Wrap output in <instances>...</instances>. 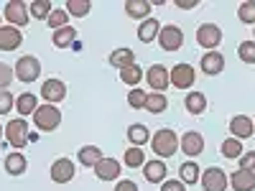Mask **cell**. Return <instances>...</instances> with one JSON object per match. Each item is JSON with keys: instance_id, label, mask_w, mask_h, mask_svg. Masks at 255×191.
I'll return each mask as SVG.
<instances>
[{"instance_id": "d4e9b609", "label": "cell", "mask_w": 255, "mask_h": 191, "mask_svg": "<svg viewBox=\"0 0 255 191\" xmlns=\"http://www.w3.org/2000/svg\"><path fill=\"white\" fill-rule=\"evenodd\" d=\"M36 107H38V99H36L33 92H23V95H18V97H15V110L20 112V117L33 115Z\"/></svg>"}, {"instance_id": "ab89813d", "label": "cell", "mask_w": 255, "mask_h": 191, "mask_svg": "<svg viewBox=\"0 0 255 191\" xmlns=\"http://www.w3.org/2000/svg\"><path fill=\"white\" fill-rule=\"evenodd\" d=\"M13 107H15V97L8 90H3L0 92V115H8Z\"/></svg>"}, {"instance_id": "4fadbf2b", "label": "cell", "mask_w": 255, "mask_h": 191, "mask_svg": "<svg viewBox=\"0 0 255 191\" xmlns=\"http://www.w3.org/2000/svg\"><path fill=\"white\" fill-rule=\"evenodd\" d=\"M227 181H230V189L235 191H255V171H248V168L232 171Z\"/></svg>"}, {"instance_id": "f1b7e54d", "label": "cell", "mask_w": 255, "mask_h": 191, "mask_svg": "<svg viewBox=\"0 0 255 191\" xmlns=\"http://www.w3.org/2000/svg\"><path fill=\"white\" fill-rule=\"evenodd\" d=\"M179 176H181V181L184 184H197L199 181V176H202V171H199V166L194 163V161H186V163H181V168H179Z\"/></svg>"}, {"instance_id": "d6986e66", "label": "cell", "mask_w": 255, "mask_h": 191, "mask_svg": "<svg viewBox=\"0 0 255 191\" xmlns=\"http://www.w3.org/2000/svg\"><path fill=\"white\" fill-rule=\"evenodd\" d=\"M3 166H5V174H10V176H23L26 168H28V161H26L23 153L15 151V153H8V156H5Z\"/></svg>"}, {"instance_id": "9a60e30c", "label": "cell", "mask_w": 255, "mask_h": 191, "mask_svg": "<svg viewBox=\"0 0 255 191\" xmlns=\"http://www.w3.org/2000/svg\"><path fill=\"white\" fill-rule=\"evenodd\" d=\"M23 44V33L15 26H3L0 28V51H15Z\"/></svg>"}, {"instance_id": "60d3db41", "label": "cell", "mask_w": 255, "mask_h": 191, "mask_svg": "<svg viewBox=\"0 0 255 191\" xmlns=\"http://www.w3.org/2000/svg\"><path fill=\"white\" fill-rule=\"evenodd\" d=\"M13 77H15V72L8 67V64H3V61H0V92H3V90H8V84L13 82Z\"/></svg>"}, {"instance_id": "bcb514c9", "label": "cell", "mask_w": 255, "mask_h": 191, "mask_svg": "<svg viewBox=\"0 0 255 191\" xmlns=\"http://www.w3.org/2000/svg\"><path fill=\"white\" fill-rule=\"evenodd\" d=\"M3 133H5V130H3V125H0V138H3Z\"/></svg>"}, {"instance_id": "ac0fdd59", "label": "cell", "mask_w": 255, "mask_h": 191, "mask_svg": "<svg viewBox=\"0 0 255 191\" xmlns=\"http://www.w3.org/2000/svg\"><path fill=\"white\" fill-rule=\"evenodd\" d=\"M199 64H202V72H204L207 77H217V74L225 72V56H222L220 51H207Z\"/></svg>"}, {"instance_id": "83f0119b", "label": "cell", "mask_w": 255, "mask_h": 191, "mask_svg": "<svg viewBox=\"0 0 255 191\" xmlns=\"http://www.w3.org/2000/svg\"><path fill=\"white\" fill-rule=\"evenodd\" d=\"M143 79V69L138 67V64H130V67H123L120 69V82L123 84H130V87L135 90V84H140Z\"/></svg>"}, {"instance_id": "f6af8a7d", "label": "cell", "mask_w": 255, "mask_h": 191, "mask_svg": "<svg viewBox=\"0 0 255 191\" xmlns=\"http://www.w3.org/2000/svg\"><path fill=\"white\" fill-rule=\"evenodd\" d=\"M176 5H179L181 10H194V8L199 5V0H176Z\"/></svg>"}, {"instance_id": "f546056e", "label": "cell", "mask_w": 255, "mask_h": 191, "mask_svg": "<svg viewBox=\"0 0 255 191\" xmlns=\"http://www.w3.org/2000/svg\"><path fill=\"white\" fill-rule=\"evenodd\" d=\"M128 140H130L135 148L145 145V143H148V127H145V125H140V122L130 125V127H128Z\"/></svg>"}, {"instance_id": "9c48e42d", "label": "cell", "mask_w": 255, "mask_h": 191, "mask_svg": "<svg viewBox=\"0 0 255 191\" xmlns=\"http://www.w3.org/2000/svg\"><path fill=\"white\" fill-rule=\"evenodd\" d=\"M28 18H31V13H28L26 3H20V0L5 3V20H8L10 26H15V28H23V26L28 23Z\"/></svg>"}, {"instance_id": "ba28073f", "label": "cell", "mask_w": 255, "mask_h": 191, "mask_svg": "<svg viewBox=\"0 0 255 191\" xmlns=\"http://www.w3.org/2000/svg\"><path fill=\"white\" fill-rule=\"evenodd\" d=\"M158 44L163 51H179L181 44H184V31L174 23L168 26H161V33H158Z\"/></svg>"}, {"instance_id": "2e32d148", "label": "cell", "mask_w": 255, "mask_h": 191, "mask_svg": "<svg viewBox=\"0 0 255 191\" xmlns=\"http://www.w3.org/2000/svg\"><path fill=\"white\" fill-rule=\"evenodd\" d=\"M120 171H123V166H120L115 158H102V161L95 166V176H97L100 181H118Z\"/></svg>"}, {"instance_id": "1f68e13d", "label": "cell", "mask_w": 255, "mask_h": 191, "mask_svg": "<svg viewBox=\"0 0 255 191\" xmlns=\"http://www.w3.org/2000/svg\"><path fill=\"white\" fill-rule=\"evenodd\" d=\"M123 161H125V166H128V168H140V166L145 163V153H143V148H135V145H130V148L125 151Z\"/></svg>"}, {"instance_id": "603a6c76", "label": "cell", "mask_w": 255, "mask_h": 191, "mask_svg": "<svg viewBox=\"0 0 255 191\" xmlns=\"http://www.w3.org/2000/svg\"><path fill=\"white\" fill-rule=\"evenodd\" d=\"M77 158H79V163H82L84 168H95L105 156H102V151H100L97 145H84V148H79Z\"/></svg>"}, {"instance_id": "5bb4252c", "label": "cell", "mask_w": 255, "mask_h": 191, "mask_svg": "<svg viewBox=\"0 0 255 191\" xmlns=\"http://www.w3.org/2000/svg\"><path fill=\"white\" fill-rule=\"evenodd\" d=\"M230 133H232V138H238V140L253 138V133H255V122H253L248 115H235V117L230 120Z\"/></svg>"}, {"instance_id": "3957f363", "label": "cell", "mask_w": 255, "mask_h": 191, "mask_svg": "<svg viewBox=\"0 0 255 191\" xmlns=\"http://www.w3.org/2000/svg\"><path fill=\"white\" fill-rule=\"evenodd\" d=\"M13 72H15V77H18L20 82H23V84H28V82H36V79L41 77V61H38L36 56L26 54V56H20V59L15 61Z\"/></svg>"}, {"instance_id": "52a82bcc", "label": "cell", "mask_w": 255, "mask_h": 191, "mask_svg": "<svg viewBox=\"0 0 255 191\" xmlns=\"http://www.w3.org/2000/svg\"><path fill=\"white\" fill-rule=\"evenodd\" d=\"M168 77H171V84H174L176 90H189L191 84H194V79H197V72H194L191 64L181 61V64H176V67H171Z\"/></svg>"}, {"instance_id": "4dcf8cb0", "label": "cell", "mask_w": 255, "mask_h": 191, "mask_svg": "<svg viewBox=\"0 0 255 191\" xmlns=\"http://www.w3.org/2000/svg\"><path fill=\"white\" fill-rule=\"evenodd\" d=\"M51 3L49 0H33V3L28 5V13H31V18H36V20H46L49 15H51Z\"/></svg>"}, {"instance_id": "44dd1931", "label": "cell", "mask_w": 255, "mask_h": 191, "mask_svg": "<svg viewBox=\"0 0 255 191\" xmlns=\"http://www.w3.org/2000/svg\"><path fill=\"white\" fill-rule=\"evenodd\" d=\"M151 8H153V3H148V0H128L125 3V13L138 20L151 18Z\"/></svg>"}, {"instance_id": "7a4b0ae2", "label": "cell", "mask_w": 255, "mask_h": 191, "mask_svg": "<svg viewBox=\"0 0 255 191\" xmlns=\"http://www.w3.org/2000/svg\"><path fill=\"white\" fill-rule=\"evenodd\" d=\"M33 125L41 133H54L61 125V110L56 104H38L36 112H33Z\"/></svg>"}, {"instance_id": "ee69618b", "label": "cell", "mask_w": 255, "mask_h": 191, "mask_svg": "<svg viewBox=\"0 0 255 191\" xmlns=\"http://www.w3.org/2000/svg\"><path fill=\"white\" fill-rule=\"evenodd\" d=\"M115 191H138V186H135V181H118Z\"/></svg>"}, {"instance_id": "e575fe53", "label": "cell", "mask_w": 255, "mask_h": 191, "mask_svg": "<svg viewBox=\"0 0 255 191\" xmlns=\"http://www.w3.org/2000/svg\"><path fill=\"white\" fill-rule=\"evenodd\" d=\"M90 10H92L90 0H67V13L74 15V18H84Z\"/></svg>"}, {"instance_id": "8fae6325", "label": "cell", "mask_w": 255, "mask_h": 191, "mask_svg": "<svg viewBox=\"0 0 255 191\" xmlns=\"http://www.w3.org/2000/svg\"><path fill=\"white\" fill-rule=\"evenodd\" d=\"M41 97H44L49 104H56L61 99H67V84L61 79H46L41 84Z\"/></svg>"}, {"instance_id": "5b68a950", "label": "cell", "mask_w": 255, "mask_h": 191, "mask_svg": "<svg viewBox=\"0 0 255 191\" xmlns=\"http://www.w3.org/2000/svg\"><path fill=\"white\" fill-rule=\"evenodd\" d=\"M197 44L207 51H217V46L222 44V28L217 23H202L197 28Z\"/></svg>"}, {"instance_id": "8992f818", "label": "cell", "mask_w": 255, "mask_h": 191, "mask_svg": "<svg viewBox=\"0 0 255 191\" xmlns=\"http://www.w3.org/2000/svg\"><path fill=\"white\" fill-rule=\"evenodd\" d=\"M199 184H202V189H204V191H225V189L230 186L227 174L222 171V168H217V166L204 168L202 176H199Z\"/></svg>"}, {"instance_id": "4316f807", "label": "cell", "mask_w": 255, "mask_h": 191, "mask_svg": "<svg viewBox=\"0 0 255 191\" xmlns=\"http://www.w3.org/2000/svg\"><path fill=\"white\" fill-rule=\"evenodd\" d=\"M184 107H186L189 115H202L207 110V97L202 92H189L184 97Z\"/></svg>"}, {"instance_id": "d6a6232c", "label": "cell", "mask_w": 255, "mask_h": 191, "mask_svg": "<svg viewBox=\"0 0 255 191\" xmlns=\"http://www.w3.org/2000/svg\"><path fill=\"white\" fill-rule=\"evenodd\" d=\"M166 104H168V99H166L161 92H153V95H148V99H145V107H143V110L153 112V115H161V112L166 110Z\"/></svg>"}, {"instance_id": "8d00e7d4", "label": "cell", "mask_w": 255, "mask_h": 191, "mask_svg": "<svg viewBox=\"0 0 255 191\" xmlns=\"http://www.w3.org/2000/svg\"><path fill=\"white\" fill-rule=\"evenodd\" d=\"M238 56L243 64H255V41H240Z\"/></svg>"}, {"instance_id": "cb8c5ba5", "label": "cell", "mask_w": 255, "mask_h": 191, "mask_svg": "<svg viewBox=\"0 0 255 191\" xmlns=\"http://www.w3.org/2000/svg\"><path fill=\"white\" fill-rule=\"evenodd\" d=\"M74 41H77V28L74 26H64V28L54 31V36H51V44L56 49H67V46L74 44Z\"/></svg>"}, {"instance_id": "7dc6e473", "label": "cell", "mask_w": 255, "mask_h": 191, "mask_svg": "<svg viewBox=\"0 0 255 191\" xmlns=\"http://www.w3.org/2000/svg\"><path fill=\"white\" fill-rule=\"evenodd\" d=\"M0 28H3V18H0Z\"/></svg>"}, {"instance_id": "b9f144b4", "label": "cell", "mask_w": 255, "mask_h": 191, "mask_svg": "<svg viewBox=\"0 0 255 191\" xmlns=\"http://www.w3.org/2000/svg\"><path fill=\"white\" fill-rule=\"evenodd\" d=\"M161 191H186V184L181 179H168L161 184Z\"/></svg>"}, {"instance_id": "7c38bea8", "label": "cell", "mask_w": 255, "mask_h": 191, "mask_svg": "<svg viewBox=\"0 0 255 191\" xmlns=\"http://www.w3.org/2000/svg\"><path fill=\"white\" fill-rule=\"evenodd\" d=\"M179 151H184L189 158L199 156V153L204 151V138H202V133H197V130L184 133V135L179 138Z\"/></svg>"}, {"instance_id": "30bf717a", "label": "cell", "mask_w": 255, "mask_h": 191, "mask_svg": "<svg viewBox=\"0 0 255 191\" xmlns=\"http://www.w3.org/2000/svg\"><path fill=\"white\" fill-rule=\"evenodd\" d=\"M77 174V166L69 158H56L51 163V181L54 184H69Z\"/></svg>"}, {"instance_id": "d590c367", "label": "cell", "mask_w": 255, "mask_h": 191, "mask_svg": "<svg viewBox=\"0 0 255 191\" xmlns=\"http://www.w3.org/2000/svg\"><path fill=\"white\" fill-rule=\"evenodd\" d=\"M220 151H222L225 158H240V156L245 153V151H243V143H240L238 138H227V140L222 143Z\"/></svg>"}, {"instance_id": "e0dca14e", "label": "cell", "mask_w": 255, "mask_h": 191, "mask_svg": "<svg viewBox=\"0 0 255 191\" xmlns=\"http://www.w3.org/2000/svg\"><path fill=\"white\" fill-rule=\"evenodd\" d=\"M148 84L163 95V90L168 87V82H171V77H168V69L163 67V64H153V67H148Z\"/></svg>"}, {"instance_id": "7bdbcfd3", "label": "cell", "mask_w": 255, "mask_h": 191, "mask_svg": "<svg viewBox=\"0 0 255 191\" xmlns=\"http://www.w3.org/2000/svg\"><path fill=\"white\" fill-rule=\"evenodd\" d=\"M240 168H248V171H255V151H248L240 156Z\"/></svg>"}, {"instance_id": "836d02e7", "label": "cell", "mask_w": 255, "mask_h": 191, "mask_svg": "<svg viewBox=\"0 0 255 191\" xmlns=\"http://www.w3.org/2000/svg\"><path fill=\"white\" fill-rule=\"evenodd\" d=\"M67 23H69V13H67V8H54V10H51V15L46 18V26H51L54 31L64 28Z\"/></svg>"}, {"instance_id": "277c9868", "label": "cell", "mask_w": 255, "mask_h": 191, "mask_svg": "<svg viewBox=\"0 0 255 191\" xmlns=\"http://www.w3.org/2000/svg\"><path fill=\"white\" fill-rule=\"evenodd\" d=\"M5 140L15 148V151H20V148L28 143V122H26V117H15L5 125Z\"/></svg>"}, {"instance_id": "74e56055", "label": "cell", "mask_w": 255, "mask_h": 191, "mask_svg": "<svg viewBox=\"0 0 255 191\" xmlns=\"http://www.w3.org/2000/svg\"><path fill=\"white\" fill-rule=\"evenodd\" d=\"M145 99H148V92H143L140 87L128 92V104H130L133 110H143L145 107Z\"/></svg>"}, {"instance_id": "6da1fadb", "label": "cell", "mask_w": 255, "mask_h": 191, "mask_svg": "<svg viewBox=\"0 0 255 191\" xmlns=\"http://www.w3.org/2000/svg\"><path fill=\"white\" fill-rule=\"evenodd\" d=\"M151 148L158 158H171L179 151V135L171 127H161V130L151 138Z\"/></svg>"}, {"instance_id": "f35d334b", "label": "cell", "mask_w": 255, "mask_h": 191, "mask_svg": "<svg viewBox=\"0 0 255 191\" xmlns=\"http://www.w3.org/2000/svg\"><path fill=\"white\" fill-rule=\"evenodd\" d=\"M238 18L243 20V23H255V0H248V3H240L238 8Z\"/></svg>"}, {"instance_id": "484cf974", "label": "cell", "mask_w": 255, "mask_h": 191, "mask_svg": "<svg viewBox=\"0 0 255 191\" xmlns=\"http://www.w3.org/2000/svg\"><path fill=\"white\" fill-rule=\"evenodd\" d=\"M108 64L110 67H115L118 72L123 69V67H130V64H135V54L130 51V49H115L113 54H110V59H108Z\"/></svg>"}, {"instance_id": "ffe728a7", "label": "cell", "mask_w": 255, "mask_h": 191, "mask_svg": "<svg viewBox=\"0 0 255 191\" xmlns=\"http://www.w3.org/2000/svg\"><path fill=\"white\" fill-rule=\"evenodd\" d=\"M143 176H145V181H151V184H163L166 181V166H163V161H148V163H143Z\"/></svg>"}, {"instance_id": "7402d4cb", "label": "cell", "mask_w": 255, "mask_h": 191, "mask_svg": "<svg viewBox=\"0 0 255 191\" xmlns=\"http://www.w3.org/2000/svg\"><path fill=\"white\" fill-rule=\"evenodd\" d=\"M158 33H161V23L151 15V18H145L143 23L138 26V38L143 41V44H151L153 38H158Z\"/></svg>"}]
</instances>
